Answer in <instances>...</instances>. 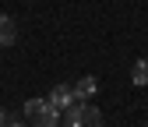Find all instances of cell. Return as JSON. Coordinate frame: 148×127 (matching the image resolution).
I'll use <instances>...</instances> for the list:
<instances>
[{
	"label": "cell",
	"mask_w": 148,
	"mask_h": 127,
	"mask_svg": "<svg viewBox=\"0 0 148 127\" xmlns=\"http://www.w3.org/2000/svg\"><path fill=\"white\" fill-rule=\"evenodd\" d=\"M60 124H64V127H106L102 110H99V106H92V102H74L71 110H64Z\"/></svg>",
	"instance_id": "1"
},
{
	"label": "cell",
	"mask_w": 148,
	"mask_h": 127,
	"mask_svg": "<svg viewBox=\"0 0 148 127\" xmlns=\"http://www.w3.org/2000/svg\"><path fill=\"white\" fill-rule=\"evenodd\" d=\"M25 117H28L32 127H60V117H64V113H60L49 99H28V102H25Z\"/></svg>",
	"instance_id": "2"
},
{
	"label": "cell",
	"mask_w": 148,
	"mask_h": 127,
	"mask_svg": "<svg viewBox=\"0 0 148 127\" xmlns=\"http://www.w3.org/2000/svg\"><path fill=\"white\" fill-rule=\"evenodd\" d=\"M49 102L57 106V110H71L74 102H78V95H74V85H53V92H49Z\"/></svg>",
	"instance_id": "3"
},
{
	"label": "cell",
	"mask_w": 148,
	"mask_h": 127,
	"mask_svg": "<svg viewBox=\"0 0 148 127\" xmlns=\"http://www.w3.org/2000/svg\"><path fill=\"white\" fill-rule=\"evenodd\" d=\"M95 92H99V81L92 78V74H85V78H78V81H74V95H78V102L92 99Z\"/></svg>",
	"instance_id": "4"
},
{
	"label": "cell",
	"mask_w": 148,
	"mask_h": 127,
	"mask_svg": "<svg viewBox=\"0 0 148 127\" xmlns=\"http://www.w3.org/2000/svg\"><path fill=\"white\" fill-rule=\"evenodd\" d=\"M14 39H18V25H14V18L0 14V46H11Z\"/></svg>",
	"instance_id": "5"
},
{
	"label": "cell",
	"mask_w": 148,
	"mask_h": 127,
	"mask_svg": "<svg viewBox=\"0 0 148 127\" xmlns=\"http://www.w3.org/2000/svg\"><path fill=\"white\" fill-rule=\"evenodd\" d=\"M131 81H134L138 88H145V85H148V60H138V64H134V71H131Z\"/></svg>",
	"instance_id": "6"
},
{
	"label": "cell",
	"mask_w": 148,
	"mask_h": 127,
	"mask_svg": "<svg viewBox=\"0 0 148 127\" xmlns=\"http://www.w3.org/2000/svg\"><path fill=\"white\" fill-rule=\"evenodd\" d=\"M7 120H11V117H7V110H4V106H0V127H4Z\"/></svg>",
	"instance_id": "7"
},
{
	"label": "cell",
	"mask_w": 148,
	"mask_h": 127,
	"mask_svg": "<svg viewBox=\"0 0 148 127\" xmlns=\"http://www.w3.org/2000/svg\"><path fill=\"white\" fill-rule=\"evenodd\" d=\"M4 127H28V124H21V120H7Z\"/></svg>",
	"instance_id": "8"
},
{
	"label": "cell",
	"mask_w": 148,
	"mask_h": 127,
	"mask_svg": "<svg viewBox=\"0 0 148 127\" xmlns=\"http://www.w3.org/2000/svg\"><path fill=\"white\" fill-rule=\"evenodd\" d=\"M145 127H148V120H145Z\"/></svg>",
	"instance_id": "9"
}]
</instances>
